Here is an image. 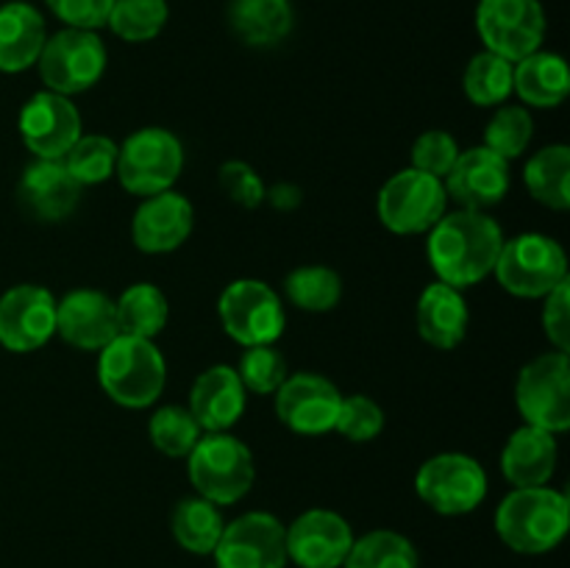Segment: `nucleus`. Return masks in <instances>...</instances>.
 Returning <instances> with one entry per match:
<instances>
[{
  "mask_svg": "<svg viewBox=\"0 0 570 568\" xmlns=\"http://www.w3.org/2000/svg\"><path fill=\"white\" fill-rule=\"evenodd\" d=\"M426 256L438 282L465 290L493 273L504 245V232L484 212H445L429 228Z\"/></svg>",
  "mask_w": 570,
  "mask_h": 568,
  "instance_id": "1",
  "label": "nucleus"
},
{
  "mask_svg": "<svg viewBox=\"0 0 570 568\" xmlns=\"http://www.w3.org/2000/svg\"><path fill=\"white\" fill-rule=\"evenodd\" d=\"M570 501L562 490L512 488L495 510V532L518 555H546L568 535Z\"/></svg>",
  "mask_w": 570,
  "mask_h": 568,
  "instance_id": "2",
  "label": "nucleus"
},
{
  "mask_svg": "<svg viewBox=\"0 0 570 568\" xmlns=\"http://www.w3.org/2000/svg\"><path fill=\"white\" fill-rule=\"evenodd\" d=\"M98 382L115 404L145 410L165 390L167 362L154 340L117 334L100 349Z\"/></svg>",
  "mask_w": 570,
  "mask_h": 568,
  "instance_id": "3",
  "label": "nucleus"
},
{
  "mask_svg": "<svg viewBox=\"0 0 570 568\" xmlns=\"http://www.w3.org/2000/svg\"><path fill=\"white\" fill-rule=\"evenodd\" d=\"M187 477L200 499L217 507L237 505L254 488V454L228 432H204L187 454Z\"/></svg>",
  "mask_w": 570,
  "mask_h": 568,
  "instance_id": "4",
  "label": "nucleus"
},
{
  "mask_svg": "<svg viewBox=\"0 0 570 568\" xmlns=\"http://www.w3.org/2000/svg\"><path fill=\"white\" fill-rule=\"evenodd\" d=\"M493 276L518 298H546L551 290L568 282L566 248L549 234H518L501 245Z\"/></svg>",
  "mask_w": 570,
  "mask_h": 568,
  "instance_id": "5",
  "label": "nucleus"
},
{
  "mask_svg": "<svg viewBox=\"0 0 570 568\" xmlns=\"http://www.w3.org/2000/svg\"><path fill=\"white\" fill-rule=\"evenodd\" d=\"M181 170L184 145L167 128H139L117 150V182L139 198L173 189Z\"/></svg>",
  "mask_w": 570,
  "mask_h": 568,
  "instance_id": "6",
  "label": "nucleus"
},
{
  "mask_svg": "<svg viewBox=\"0 0 570 568\" xmlns=\"http://www.w3.org/2000/svg\"><path fill=\"white\" fill-rule=\"evenodd\" d=\"M515 404L523 423L551 434L570 427V360L562 351L534 356L521 368L515 382Z\"/></svg>",
  "mask_w": 570,
  "mask_h": 568,
  "instance_id": "7",
  "label": "nucleus"
},
{
  "mask_svg": "<svg viewBox=\"0 0 570 568\" xmlns=\"http://www.w3.org/2000/svg\"><path fill=\"white\" fill-rule=\"evenodd\" d=\"M217 315L228 337L243 349L276 345L287 326L282 295L259 278H237L228 284L217 298Z\"/></svg>",
  "mask_w": 570,
  "mask_h": 568,
  "instance_id": "8",
  "label": "nucleus"
},
{
  "mask_svg": "<svg viewBox=\"0 0 570 568\" xmlns=\"http://www.w3.org/2000/svg\"><path fill=\"white\" fill-rule=\"evenodd\" d=\"M37 67L45 89L72 98L92 89L104 78L106 45L98 33L87 28H61L53 37L45 39Z\"/></svg>",
  "mask_w": 570,
  "mask_h": 568,
  "instance_id": "9",
  "label": "nucleus"
},
{
  "mask_svg": "<svg viewBox=\"0 0 570 568\" xmlns=\"http://www.w3.org/2000/svg\"><path fill=\"white\" fill-rule=\"evenodd\" d=\"M415 490L423 505L440 516H465L488 496V473L482 462L462 451L434 454L417 468Z\"/></svg>",
  "mask_w": 570,
  "mask_h": 568,
  "instance_id": "10",
  "label": "nucleus"
},
{
  "mask_svg": "<svg viewBox=\"0 0 570 568\" xmlns=\"http://www.w3.org/2000/svg\"><path fill=\"white\" fill-rule=\"evenodd\" d=\"M379 217L393 234H426L449 209V195L440 178L406 167L387 178L379 193Z\"/></svg>",
  "mask_w": 570,
  "mask_h": 568,
  "instance_id": "11",
  "label": "nucleus"
},
{
  "mask_svg": "<svg viewBox=\"0 0 570 568\" xmlns=\"http://www.w3.org/2000/svg\"><path fill=\"white\" fill-rule=\"evenodd\" d=\"M476 31L484 50L515 65L543 45L546 11L540 0H479Z\"/></svg>",
  "mask_w": 570,
  "mask_h": 568,
  "instance_id": "12",
  "label": "nucleus"
},
{
  "mask_svg": "<svg viewBox=\"0 0 570 568\" xmlns=\"http://www.w3.org/2000/svg\"><path fill=\"white\" fill-rule=\"evenodd\" d=\"M284 523L273 512H245L223 527L215 546L217 568H284L287 540Z\"/></svg>",
  "mask_w": 570,
  "mask_h": 568,
  "instance_id": "13",
  "label": "nucleus"
},
{
  "mask_svg": "<svg viewBox=\"0 0 570 568\" xmlns=\"http://www.w3.org/2000/svg\"><path fill=\"white\" fill-rule=\"evenodd\" d=\"M17 128H20L22 145L37 159H61L83 134L78 106L67 95L50 92V89L31 95L22 104Z\"/></svg>",
  "mask_w": 570,
  "mask_h": 568,
  "instance_id": "14",
  "label": "nucleus"
},
{
  "mask_svg": "<svg viewBox=\"0 0 570 568\" xmlns=\"http://www.w3.org/2000/svg\"><path fill=\"white\" fill-rule=\"evenodd\" d=\"M273 404H276L278 421L289 432L315 438V434L334 432L343 393L326 376L301 371L284 379L282 388L273 393Z\"/></svg>",
  "mask_w": 570,
  "mask_h": 568,
  "instance_id": "15",
  "label": "nucleus"
},
{
  "mask_svg": "<svg viewBox=\"0 0 570 568\" xmlns=\"http://www.w3.org/2000/svg\"><path fill=\"white\" fill-rule=\"evenodd\" d=\"M56 295L39 284H17L0 295V345L14 354L48 345L56 334Z\"/></svg>",
  "mask_w": 570,
  "mask_h": 568,
  "instance_id": "16",
  "label": "nucleus"
},
{
  "mask_svg": "<svg viewBox=\"0 0 570 568\" xmlns=\"http://www.w3.org/2000/svg\"><path fill=\"white\" fill-rule=\"evenodd\" d=\"M287 560L298 568H340L354 546V529L340 512L315 507L284 529Z\"/></svg>",
  "mask_w": 570,
  "mask_h": 568,
  "instance_id": "17",
  "label": "nucleus"
},
{
  "mask_svg": "<svg viewBox=\"0 0 570 568\" xmlns=\"http://www.w3.org/2000/svg\"><path fill=\"white\" fill-rule=\"evenodd\" d=\"M443 187L460 209L484 212L501 204L510 193V161L484 145L460 150L454 167L443 178Z\"/></svg>",
  "mask_w": 570,
  "mask_h": 568,
  "instance_id": "18",
  "label": "nucleus"
},
{
  "mask_svg": "<svg viewBox=\"0 0 570 568\" xmlns=\"http://www.w3.org/2000/svg\"><path fill=\"white\" fill-rule=\"evenodd\" d=\"M195 228V209L181 193L165 189L142 198L131 221V237L142 254H170Z\"/></svg>",
  "mask_w": 570,
  "mask_h": 568,
  "instance_id": "19",
  "label": "nucleus"
},
{
  "mask_svg": "<svg viewBox=\"0 0 570 568\" xmlns=\"http://www.w3.org/2000/svg\"><path fill=\"white\" fill-rule=\"evenodd\" d=\"M56 334L81 351H100L120 334L115 298L92 287L67 293L56 304Z\"/></svg>",
  "mask_w": 570,
  "mask_h": 568,
  "instance_id": "20",
  "label": "nucleus"
},
{
  "mask_svg": "<svg viewBox=\"0 0 570 568\" xmlns=\"http://www.w3.org/2000/svg\"><path fill=\"white\" fill-rule=\"evenodd\" d=\"M81 184L70 176L61 159H37L26 167L17 187L22 209L42 223H59L76 212L81 200Z\"/></svg>",
  "mask_w": 570,
  "mask_h": 568,
  "instance_id": "21",
  "label": "nucleus"
},
{
  "mask_svg": "<svg viewBox=\"0 0 570 568\" xmlns=\"http://www.w3.org/2000/svg\"><path fill=\"white\" fill-rule=\"evenodd\" d=\"M248 390L239 382L237 368L212 365L189 388V407L204 432H228L243 418Z\"/></svg>",
  "mask_w": 570,
  "mask_h": 568,
  "instance_id": "22",
  "label": "nucleus"
},
{
  "mask_svg": "<svg viewBox=\"0 0 570 568\" xmlns=\"http://www.w3.org/2000/svg\"><path fill=\"white\" fill-rule=\"evenodd\" d=\"M557 460H560L557 434L523 423L510 434L501 451V473L512 488H538V484L551 482Z\"/></svg>",
  "mask_w": 570,
  "mask_h": 568,
  "instance_id": "23",
  "label": "nucleus"
},
{
  "mask_svg": "<svg viewBox=\"0 0 570 568\" xmlns=\"http://www.w3.org/2000/svg\"><path fill=\"white\" fill-rule=\"evenodd\" d=\"M415 323L421 337L440 351H451L465 340L471 312L462 290L434 282L421 293L415 306Z\"/></svg>",
  "mask_w": 570,
  "mask_h": 568,
  "instance_id": "24",
  "label": "nucleus"
},
{
  "mask_svg": "<svg viewBox=\"0 0 570 568\" xmlns=\"http://www.w3.org/2000/svg\"><path fill=\"white\" fill-rule=\"evenodd\" d=\"M45 20L26 0L0 6V72H22L39 61L45 48Z\"/></svg>",
  "mask_w": 570,
  "mask_h": 568,
  "instance_id": "25",
  "label": "nucleus"
},
{
  "mask_svg": "<svg viewBox=\"0 0 570 568\" xmlns=\"http://www.w3.org/2000/svg\"><path fill=\"white\" fill-rule=\"evenodd\" d=\"M512 92L532 109H554L570 95L568 61L551 50H534L512 67Z\"/></svg>",
  "mask_w": 570,
  "mask_h": 568,
  "instance_id": "26",
  "label": "nucleus"
},
{
  "mask_svg": "<svg viewBox=\"0 0 570 568\" xmlns=\"http://www.w3.org/2000/svg\"><path fill=\"white\" fill-rule=\"evenodd\" d=\"M289 0H232L228 26L250 48H273L293 31Z\"/></svg>",
  "mask_w": 570,
  "mask_h": 568,
  "instance_id": "27",
  "label": "nucleus"
},
{
  "mask_svg": "<svg viewBox=\"0 0 570 568\" xmlns=\"http://www.w3.org/2000/svg\"><path fill=\"white\" fill-rule=\"evenodd\" d=\"M529 195L546 209L566 212L570 209V148L562 143L546 145L523 170Z\"/></svg>",
  "mask_w": 570,
  "mask_h": 568,
  "instance_id": "28",
  "label": "nucleus"
},
{
  "mask_svg": "<svg viewBox=\"0 0 570 568\" xmlns=\"http://www.w3.org/2000/svg\"><path fill=\"white\" fill-rule=\"evenodd\" d=\"M115 310L117 329L128 337L154 340L167 326V317H170L167 295L150 282H137L122 290L120 298L115 301Z\"/></svg>",
  "mask_w": 570,
  "mask_h": 568,
  "instance_id": "29",
  "label": "nucleus"
},
{
  "mask_svg": "<svg viewBox=\"0 0 570 568\" xmlns=\"http://www.w3.org/2000/svg\"><path fill=\"white\" fill-rule=\"evenodd\" d=\"M223 527H226V521L220 516V507L200 499V496L181 499L170 516L173 538L178 540V546L200 557L215 551Z\"/></svg>",
  "mask_w": 570,
  "mask_h": 568,
  "instance_id": "30",
  "label": "nucleus"
},
{
  "mask_svg": "<svg viewBox=\"0 0 570 568\" xmlns=\"http://www.w3.org/2000/svg\"><path fill=\"white\" fill-rule=\"evenodd\" d=\"M284 295L304 312H332L343 298V278L326 265L295 267L284 278Z\"/></svg>",
  "mask_w": 570,
  "mask_h": 568,
  "instance_id": "31",
  "label": "nucleus"
},
{
  "mask_svg": "<svg viewBox=\"0 0 570 568\" xmlns=\"http://www.w3.org/2000/svg\"><path fill=\"white\" fill-rule=\"evenodd\" d=\"M345 568H417V551L406 535L393 529H373L354 538Z\"/></svg>",
  "mask_w": 570,
  "mask_h": 568,
  "instance_id": "32",
  "label": "nucleus"
},
{
  "mask_svg": "<svg viewBox=\"0 0 570 568\" xmlns=\"http://www.w3.org/2000/svg\"><path fill=\"white\" fill-rule=\"evenodd\" d=\"M512 61L482 50L473 56L462 76V87L471 104L476 106H501L512 95Z\"/></svg>",
  "mask_w": 570,
  "mask_h": 568,
  "instance_id": "33",
  "label": "nucleus"
},
{
  "mask_svg": "<svg viewBox=\"0 0 570 568\" xmlns=\"http://www.w3.org/2000/svg\"><path fill=\"white\" fill-rule=\"evenodd\" d=\"M117 150L120 145L104 134H81L76 145L61 156V161L81 187H92V184L109 182L115 176Z\"/></svg>",
  "mask_w": 570,
  "mask_h": 568,
  "instance_id": "34",
  "label": "nucleus"
},
{
  "mask_svg": "<svg viewBox=\"0 0 570 568\" xmlns=\"http://www.w3.org/2000/svg\"><path fill=\"white\" fill-rule=\"evenodd\" d=\"M167 0H115L106 26L126 42H150L167 26Z\"/></svg>",
  "mask_w": 570,
  "mask_h": 568,
  "instance_id": "35",
  "label": "nucleus"
},
{
  "mask_svg": "<svg viewBox=\"0 0 570 568\" xmlns=\"http://www.w3.org/2000/svg\"><path fill=\"white\" fill-rule=\"evenodd\" d=\"M148 434L150 443L167 457H187L195 449L200 438H204V429L195 421L193 412L187 407L167 404L161 410H156L148 421Z\"/></svg>",
  "mask_w": 570,
  "mask_h": 568,
  "instance_id": "36",
  "label": "nucleus"
},
{
  "mask_svg": "<svg viewBox=\"0 0 570 568\" xmlns=\"http://www.w3.org/2000/svg\"><path fill=\"white\" fill-rule=\"evenodd\" d=\"M534 134V120L527 106H499L484 128V148L499 154L501 159H518L529 148Z\"/></svg>",
  "mask_w": 570,
  "mask_h": 568,
  "instance_id": "37",
  "label": "nucleus"
},
{
  "mask_svg": "<svg viewBox=\"0 0 570 568\" xmlns=\"http://www.w3.org/2000/svg\"><path fill=\"white\" fill-rule=\"evenodd\" d=\"M237 376L250 393L273 395L282 388L284 379L289 376L287 360H284V354L276 345H250L239 356Z\"/></svg>",
  "mask_w": 570,
  "mask_h": 568,
  "instance_id": "38",
  "label": "nucleus"
},
{
  "mask_svg": "<svg viewBox=\"0 0 570 568\" xmlns=\"http://www.w3.org/2000/svg\"><path fill=\"white\" fill-rule=\"evenodd\" d=\"M384 429V410L371 399V395H343V404H340L337 423H334V432H340L343 438H348L351 443H371L382 434Z\"/></svg>",
  "mask_w": 570,
  "mask_h": 568,
  "instance_id": "39",
  "label": "nucleus"
},
{
  "mask_svg": "<svg viewBox=\"0 0 570 568\" xmlns=\"http://www.w3.org/2000/svg\"><path fill=\"white\" fill-rule=\"evenodd\" d=\"M412 167L429 176L443 182L449 170L454 167L456 156H460V145H456L454 134L443 131V128H429L421 137L412 143Z\"/></svg>",
  "mask_w": 570,
  "mask_h": 568,
  "instance_id": "40",
  "label": "nucleus"
},
{
  "mask_svg": "<svg viewBox=\"0 0 570 568\" xmlns=\"http://www.w3.org/2000/svg\"><path fill=\"white\" fill-rule=\"evenodd\" d=\"M217 178H220L223 193H226L234 204L245 206V209H256V206L265 200V182H262L259 173H256L248 161H226V165L220 167V176Z\"/></svg>",
  "mask_w": 570,
  "mask_h": 568,
  "instance_id": "41",
  "label": "nucleus"
},
{
  "mask_svg": "<svg viewBox=\"0 0 570 568\" xmlns=\"http://www.w3.org/2000/svg\"><path fill=\"white\" fill-rule=\"evenodd\" d=\"M543 332L554 351H570V282L551 290L543 298Z\"/></svg>",
  "mask_w": 570,
  "mask_h": 568,
  "instance_id": "42",
  "label": "nucleus"
},
{
  "mask_svg": "<svg viewBox=\"0 0 570 568\" xmlns=\"http://www.w3.org/2000/svg\"><path fill=\"white\" fill-rule=\"evenodd\" d=\"M45 3L67 28L95 31V28L106 26L115 0H45Z\"/></svg>",
  "mask_w": 570,
  "mask_h": 568,
  "instance_id": "43",
  "label": "nucleus"
},
{
  "mask_svg": "<svg viewBox=\"0 0 570 568\" xmlns=\"http://www.w3.org/2000/svg\"><path fill=\"white\" fill-rule=\"evenodd\" d=\"M265 200H271L276 209L289 212V209H295V206H301L304 193H301V187H295V184H276V187L267 189Z\"/></svg>",
  "mask_w": 570,
  "mask_h": 568,
  "instance_id": "44",
  "label": "nucleus"
}]
</instances>
